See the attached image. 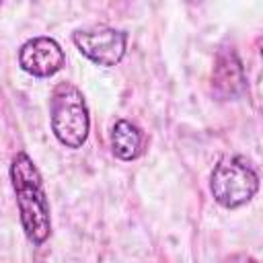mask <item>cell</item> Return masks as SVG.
<instances>
[{
  "label": "cell",
  "instance_id": "cell-2",
  "mask_svg": "<svg viewBox=\"0 0 263 263\" xmlns=\"http://www.w3.org/2000/svg\"><path fill=\"white\" fill-rule=\"evenodd\" d=\"M51 132L66 148H80L90 129V117L82 92L72 82H60L49 101Z\"/></svg>",
  "mask_w": 263,
  "mask_h": 263
},
{
  "label": "cell",
  "instance_id": "cell-4",
  "mask_svg": "<svg viewBox=\"0 0 263 263\" xmlns=\"http://www.w3.org/2000/svg\"><path fill=\"white\" fill-rule=\"evenodd\" d=\"M74 45L82 55H86L90 62L111 68L117 66L127 47V33L111 27H90L80 29L72 35Z\"/></svg>",
  "mask_w": 263,
  "mask_h": 263
},
{
  "label": "cell",
  "instance_id": "cell-1",
  "mask_svg": "<svg viewBox=\"0 0 263 263\" xmlns=\"http://www.w3.org/2000/svg\"><path fill=\"white\" fill-rule=\"evenodd\" d=\"M10 183L16 195L21 224L27 238L39 247L51 232L49 201L43 189V179L27 152H16L10 164Z\"/></svg>",
  "mask_w": 263,
  "mask_h": 263
},
{
  "label": "cell",
  "instance_id": "cell-8",
  "mask_svg": "<svg viewBox=\"0 0 263 263\" xmlns=\"http://www.w3.org/2000/svg\"><path fill=\"white\" fill-rule=\"evenodd\" d=\"M232 263H257V261L249 255H236V257H232Z\"/></svg>",
  "mask_w": 263,
  "mask_h": 263
},
{
  "label": "cell",
  "instance_id": "cell-3",
  "mask_svg": "<svg viewBox=\"0 0 263 263\" xmlns=\"http://www.w3.org/2000/svg\"><path fill=\"white\" fill-rule=\"evenodd\" d=\"M210 189L222 208L234 210L253 199L259 189V175L242 156L222 158L214 166Z\"/></svg>",
  "mask_w": 263,
  "mask_h": 263
},
{
  "label": "cell",
  "instance_id": "cell-6",
  "mask_svg": "<svg viewBox=\"0 0 263 263\" xmlns=\"http://www.w3.org/2000/svg\"><path fill=\"white\" fill-rule=\"evenodd\" d=\"M247 90V76L236 51L224 47L218 51L212 68V92L220 101H234Z\"/></svg>",
  "mask_w": 263,
  "mask_h": 263
},
{
  "label": "cell",
  "instance_id": "cell-7",
  "mask_svg": "<svg viewBox=\"0 0 263 263\" xmlns=\"http://www.w3.org/2000/svg\"><path fill=\"white\" fill-rule=\"evenodd\" d=\"M144 136L138 125L127 119H117L111 129V150L121 160H134L142 152Z\"/></svg>",
  "mask_w": 263,
  "mask_h": 263
},
{
  "label": "cell",
  "instance_id": "cell-5",
  "mask_svg": "<svg viewBox=\"0 0 263 263\" xmlns=\"http://www.w3.org/2000/svg\"><path fill=\"white\" fill-rule=\"evenodd\" d=\"M66 62V55L60 47V43L51 37H33L27 43H23L18 51V64L25 72L47 78L62 70Z\"/></svg>",
  "mask_w": 263,
  "mask_h": 263
}]
</instances>
